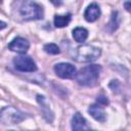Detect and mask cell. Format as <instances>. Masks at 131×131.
Masks as SVG:
<instances>
[{
  "mask_svg": "<svg viewBox=\"0 0 131 131\" xmlns=\"http://www.w3.org/2000/svg\"><path fill=\"white\" fill-rule=\"evenodd\" d=\"M101 67L98 64H90L82 68L76 74V81L79 85L86 87H93L97 84Z\"/></svg>",
  "mask_w": 131,
  "mask_h": 131,
  "instance_id": "1",
  "label": "cell"
},
{
  "mask_svg": "<svg viewBox=\"0 0 131 131\" xmlns=\"http://www.w3.org/2000/svg\"><path fill=\"white\" fill-rule=\"evenodd\" d=\"M19 13L26 20L41 19L43 17V8L38 3L31 0H24L19 5Z\"/></svg>",
  "mask_w": 131,
  "mask_h": 131,
  "instance_id": "2",
  "label": "cell"
},
{
  "mask_svg": "<svg viewBox=\"0 0 131 131\" xmlns=\"http://www.w3.org/2000/svg\"><path fill=\"white\" fill-rule=\"evenodd\" d=\"M100 48L92 45H82L76 49L74 58L79 62H91L96 60L100 56Z\"/></svg>",
  "mask_w": 131,
  "mask_h": 131,
  "instance_id": "3",
  "label": "cell"
},
{
  "mask_svg": "<svg viewBox=\"0 0 131 131\" xmlns=\"http://www.w3.org/2000/svg\"><path fill=\"white\" fill-rule=\"evenodd\" d=\"M25 119L23 113L13 106H5L1 110L0 114V122L3 125H12L21 122Z\"/></svg>",
  "mask_w": 131,
  "mask_h": 131,
  "instance_id": "4",
  "label": "cell"
},
{
  "mask_svg": "<svg viewBox=\"0 0 131 131\" xmlns=\"http://www.w3.org/2000/svg\"><path fill=\"white\" fill-rule=\"evenodd\" d=\"M14 68L20 72L33 73L37 70V66L35 61L28 55H18L13 58Z\"/></svg>",
  "mask_w": 131,
  "mask_h": 131,
  "instance_id": "5",
  "label": "cell"
},
{
  "mask_svg": "<svg viewBox=\"0 0 131 131\" xmlns=\"http://www.w3.org/2000/svg\"><path fill=\"white\" fill-rule=\"evenodd\" d=\"M54 72L62 79H71L76 76V68L69 62H60L55 64Z\"/></svg>",
  "mask_w": 131,
  "mask_h": 131,
  "instance_id": "6",
  "label": "cell"
},
{
  "mask_svg": "<svg viewBox=\"0 0 131 131\" xmlns=\"http://www.w3.org/2000/svg\"><path fill=\"white\" fill-rule=\"evenodd\" d=\"M30 47V43L27 39L23 37H16L14 38L8 45V48L11 51H15L18 53H26Z\"/></svg>",
  "mask_w": 131,
  "mask_h": 131,
  "instance_id": "7",
  "label": "cell"
},
{
  "mask_svg": "<svg viewBox=\"0 0 131 131\" xmlns=\"http://www.w3.org/2000/svg\"><path fill=\"white\" fill-rule=\"evenodd\" d=\"M84 16H85V19L87 21H89V23L95 21L100 16V8H99V6L96 3L90 4L86 8V10L84 12Z\"/></svg>",
  "mask_w": 131,
  "mask_h": 131,
  "instance_id": "8",
  "label": "cell"
},
{
  "mask_svg": "<svg viewBox=\"0 0 131 131\" xmlns=\"http://www.w3.org/2000/svg\"><path fill=\"white\" fill-rule=\"evenodd\" d=\"M88 113L91 115V117L93 119H95L98 122L103 123L106 120V115L102 108V106L98 103V104H92L89 106L88 108Z\"/></svg>",
  "mask_w": 131,
  "mask_h": 131,
  "instance_id": "9",
  "label": "cell"
},
{
  "mask_svg": "<svg viewBox=\"0 0 131 131\" xmlns=\"http://www.w3.org/2000/svg\"><path fill=\"white\" fill-rule=\"evenodd\" d=\"M72 129L73 130H87L89 126L86 123L85 118L80 114L76 113L72 118Z\"/></svg>",
  "mask_w": 131,
  "mask_h": 131,
  "instance_id": "10",
  "label": "cell"
},
{
  "mask_svg": "<svg viewBox=\"0 0 131 131\" xmlns=\"http://www.w3.org/2000/svg\"><path fill=\"white\" fill-rule=\"evenodd\" d=\"M37 100H38V102L40 103V105L42 107L44 118L48 122H52V120H53V113L51 112V110L49 107V104H48V101L45 98V96H43V95H37Z\"/></svg>",
  "mask_w": 131,
  "mask_h": 131,
  "instance_id": "11",
  "label": "cell"
},
{
  "mask_svg": "<svg viewBox=\"0 0 131 131\" xmlns=\"http://www.w3.org/2000/svg\"><path fill=\"white\" fill-rule=\"evenodd\" d=\"M73 37H74V39L77 42L82 43V42H84L87 39V37H88V31L86 29H84V28L78 27V28H76V29L73 30Z\"/></svg>",
  "mask_w": 131,
  "mask_h": 131,
  "instance_id": "12",
  "label": "cell"
},
{
  "mask_svg": "<svg viewBox=\"0 0 131 131\" xmlns=\"http://www.w3.org/2000/svg\"><path fill=\"white\" fill-rule=\"evenodd\" d=\"M71 14L68 13V14H64V15H59V14H56L54 16V26L56 28H63V27H67L69 25V23L71 21Z\"/></svg>",
  "mask_w": 131,
  "mask_h": 131,
  "instance_id": "13",
  "label": "cell"
},
{
  "mask_svg": "<svg viewBox=\"0 0 131 131\" xmlns=\"http://www.w3.org/2000/svg\"><path fill=\"white\" fill-rule=\"evenodd\" d=\"M119 24H120V21H119V14H118L117 11H114L112 13V17L110 19V23L107 24V30L111 33H113L115 30L118 29Z\"/></svg>",
  "mask_w": 131,
  "mask_h": 131,
  "instance_id": "14",
  "label": "cell"
},
{
  "mask_svg": "<svg viewBox=\"0 0 131 131\" xmlns=\"http://www.w3.org/2000/svg\"><path fill=\"white\" fill-rule=\"evenodd\" d=\"M44 50L45 52L49 53V54H58L60 52L58 46L56 44H53V43H49V44H46L44 46Z\"/></svg>",
  "mask_w": 131,
  "mask_h": 131,
  "instance_id": "15",
  "label": "cell"
},
{
  "mask_svg": "<svg viewBox=\"0 0 131 131\" xmlns=\"http://www.w3.org/2000/svg\"><path fill=\"white\" fill-rule=\"evenodd\" d=\"M96 100H97V102H98L100 105H106V104L108 103V100H107V98H106L105 96H103V95H100V96H98Z\"/></svg>",
  "mask_w": 131,
  "mask_h": 131,
  "instance_id": "16",
  "label": "cell"
},
{
  "mask_svg": "<svg viewBox=\"0 0 131 131\" xmlns=\"http://www.w3.org/2000/svg\"><path fill=\"white\" fill-rule=\"evenodd\" d=\"M124 7H125V9H126L127 11H129V12L131 13V0L126 1V2L124 3Z\"/></svg>",
  "mask_w": 131,
  "mask_h": 131,
  "instance_id": "17",
  "label": "cell"
},
{
  "mask_svg": "<svg viewBox=\"0 0 131 131\" xmlns=\"http://www.w3.org/2000/svg\"><path fill=\"white\" fill-rule=\"evenodd\" d=\"M50 2L55 6H60L62 4V0H50Z\"/></svg>",
  "mask_w": 131,
  "mask_h": 131,
  "instance_id": "18",
  "label": "cell"
},
{
  "mask_svg": "<svg viewBox=\"0 0 131 131\" xmlns=\"http://www.w3.org/2000/svg\"><path fill=\"white\" fill-rule=\"evenodd\" d=\"M1 25H2V26H1V29H3V28L5 27V23H3V21H2V23H1Z\"/></svg>",
  "mask_w": 131,
  "mask_h": 131,
  "instance_id": "19",
  "label": "cell"
}]
</instances>
